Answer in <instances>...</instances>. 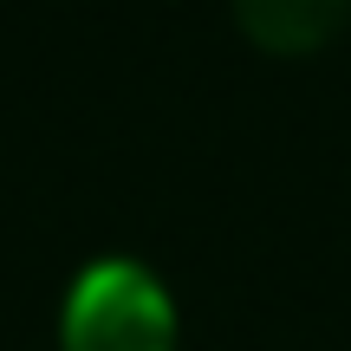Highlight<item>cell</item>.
<instances>
[{
    "label": "cell",
    "instance_id": "obj_1",
    "mask_svg": "<svg viewBox=\"0 0 351 351\" xmlns=\"http://www.w3.org/2000/svg\"><path fill=\"white\" fill-rule=\"evenodd\" d=\"M65 351H176V306L137 261H98L72 280L59 313Z\"/></svg>",
    "mask_w": 351,
    "mask_h": 351
},
{
    "label": "cell",
    "instance_id": "obj_2",
    "mask_svg": "<svg viewBox=\"0 0 351 351\" xmlns=\"http://www.w3.org/2000/svg\"><path fill=\"white\" fill-rule=\"evenodd\" d=\"M228 7H234V26L261 52L300 59V52H319L345 26L351 0H228Z\"/></svg>",
    "mask_w": 351,
    "mask_h": 351
}]
</instances>
